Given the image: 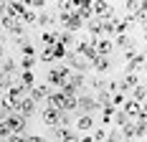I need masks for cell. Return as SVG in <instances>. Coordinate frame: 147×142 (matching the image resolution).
Listing matches in <instances>:
<instances>
[{
    "label": "cell",
    "instance_id": "15",
    "mask_svg": "<svg viewBox=\"0 0 147 142\" xmlns=\"http://www.w3.org/2000/svg\"><path fill=\"white\" fill-rule=\"evenodd\" d=\"M18 48H20V53H23V58H36V46L30 41H18Z\"/></svg>",
    "mask_w": 147,
    "mask_h": 142
},
{
    "label": "cell",
    "instance_id": "40",
    "mask_svg": "<svg viewBox=\"0 0 147 142\" xmlns=\"http://www.w3.org/2000/svg\"><path fill=\"white\" fill-rule=\"evenodd\" d=\"M79 142H94V140H91V135H84V137H81Z\"/></svg>",
    "mask_w": 147,
    "mask_h": 142
},
{
    "label": "cell",
    "instance_id": "34",
    "mask_svg": "<svg viewBox=\"0 0 147 142\" xmlns=\"http://www.w3.org/2000/svg\"><path fill=\"white\" fill-rule=\"evenodd\" d=\"M91 86H94L96 91H107V81H104L102 76H99V79H94V81H91Z\"/></svg>",
    "mask_w": 147,
    "mask_h": 142
},
{
    "label": "cell",
    "instance_id": "9",
    "mask_svg": "<svg viewBox=\"0 0 147 142\" xmlns=\"http://www.w3.org/2000/svg\"><path fill=\"white\" fill-rule=\"evenodd\" d=\"M59 117H61V112H56L53 107H43L41 109V119H43L48 127H59Z\"/></svg>",
    "mask_w": 147,
    "mask_h": 142
},
{
    "label": "cell",
    "instance_id": "29",
    "mask_svg": "<svg viewBox=\"0 0 147 142\" xmlns=\"http://www.w3.org/2000/svg\"><path fill=\"white\" fill-rule=\"evenodd\" d=\"M26 8H30V10H43V8H46V0H28Z\"/></svg>",
    "mask_w": 147,
    "mask_h": 142
},
{
    "label": "cell",
    "instance_id": "27",
    "mask_svg": "<svg viewBox=\"0 0 147 142\" xmlns=\"http://www.w3.org/2000/svg\"><path fill=\"white\" fill-rule=\"evenodd\" d=\"M117 46L127 51V48H132V46H134V41L129 38V36H127V33H124V36H117Z\"/></svg>",
    "mask_w": 147,
    "mask_h": 142
},
{
    "label": "cell",
    "instance_id": "12",
    "mask_svg": "<svg viewBox=\"0 0 147 142\" xmlns=\"http://www.w3.org/2000/svg\"><path fill=\"white\" fill-rule=\"evenodd\" d=\"M36 107H38V104H36V101H30L28 97H26V99H23V101H20V104H18V109H15V112L20 114V117H23V119H28L30 114L36 112Z\"/></svg>",
    "mask_w": 147,
    "mask_h": 142
},
{
    "label": "cell",
    "instance_id": "3",
    "mask_svg": "<svg viewBox=\"0 0 147 142\" xmlns=\"http://www.w3.org/2000/svg\"><path fill=\"white\" fill-rule=\"evenodd\" d=\"M137 84H142V74H124V79L119 81V91H122L124 97H129V91H132Z\"/></svg>",
    "mask_w": 147,
    "mask_h": 142
},
{
    "label": "cell",
    "instance_id": "19",
    "mask_svg": "<svg viewBox=\"0 0 147 142\" xmlns=\"http://www.w3.org/2000/svg\"><path fill=\"white\" fill-rule=\"evenodd\" d=\"M89 41H96V38H102V26H99V20H89Z\"/></svg>",
    "mask_w": 147,
    "mask_h": 142
},
{
    "label": "cell",
    "instance_id": "2",
    "mask_svg": "<svg viewBox=\"0 0 147 142\" xmlns=\"http://www.w3.org/2000/svg\"><path fill=\"white\" fill-rule=\"evenodd\" d=\"M76 109H79L81 114H94L99 107H96L94 97H89V94H79V97H76Z\"/></svg>",
    "mask_w": 147,
    "mask_h": 142
},
{
    "label": "cell",
    "instance_id": "10",
    "mask_svg": "<svg viewBox=\"0 0 147 142\" xmlns=\"http://www.w3.org/2000/svg\"><path fill=\"white\" fill-rule=\"evenodd\" d=\"M76 15L86 23V20H91L94 18V13H91V3L89 0H76Z\"/></svg>",
    "mask_w": 147,
    "mask_h": 142
},
{
    "label": "cell",
    "instance_id": "32",
    "mask_svg": "<svg viewBox=\"0 0 147 142\" xmlns=\"http://www.w3.org/2000/svg\"><path fill=\"white\" fill-rule=\"evenodd\" d=\"M33 66H36V58H23L20 61V69L23 71H33Z\"/></svg>",
    "mask_w": 147,
    "mask_h": 142
},
{
    "label": "cell",
    "instance_id": "13",
    "mask_svg": "<svg viewBox=\"0 0 147 142\" xmlns=\"http://www.w3.org/2000/svg\"><path fill=\"white\" fill-rule=\"evenodd\" d=\"M46 99H48L46 107H53L56 112H61V109H63V99H66V97H63L61 91H48V97H46Z\"/></svg>",
    "mask_w": 147,
    "mask_h": 142
},
{
    "label": "cell",
    "instance_id": "8",
    "mask_svg": "<svg viewBox=\"0 0 147 142\" xmlns=\"http://www.w3.org/2000/svg\"><path fill=\"white\" fill-rule=\"evenodd\" d=\"M48 91H51V89H48V84H33V86L28 89V99L38 104V101H43L46 97H48Z\"/></svg>",
    "mask_w": 147,
    "mask_h": 142
},
{
    "label": "cell",
    "instance_id": "21",
    "mask_svg": "<svg viewBox=\"0 0 147 142\" xmlns=\"http://www.w3.org/2000/svg\"><path fill=\"white\" fill-rule=\"evenodd\" d=\"M132 101H137V104H145V84H137L132 89Z\"/></svg>",
    "mask_w": 147,
    "mask_h": 142
},
{
    "label": "cell",
    "instance_id": "42",
    "mask_svg": "<svg viewBox=\"0 0 147 142\" xmlns=\"http://www.w3.org/2000/svg\"><path fill=\"white\" fill-rule=\"evenodd\" d=\"M127 142H137V140H127Z\"/></svg>",
    "mask_w": 147,
    "mask_h": 142
},
{
    "label": "cell",
    "instance_id": "7",
    "mask_svg": "<svg viewBox=\"0 0 147 142\" xmlns=\"http://www.w3.org/2000/svg\"><path fill=\"white\" fill-rule=\"evenodd\" d=\"M122 107H124L122 112H124V117H127L129 122H132V119H137L140 114L145 112V107H142V104H137V101H132V99H124V104H122Z\"/></svg>",
    "mask_w": 147,
    "mask_h": 142
},
{
    "label": "cell",
    "instance_id": "11",
    "mask_svg": "<svg viewBox=\"0 0 147 142\" xmlns=\"http://www.w3.org/2000/svg\"><path fill=\"white\" fill-rule=\"evenodd\" d=\"M15 71H18V64H15L10 56L5 58V61H0V74H3L5 79H15Z\"/></svg>",
    "mask_w": 147,
    "mask_h": 142
},
{
    "label": "cell",
    "instance_id": "41",
    "mask_svg": "<svg viewBox=\"0 0 147 142\" xmlns=\"http://www.w3.org/2000/svg\"><path fill=\"white\" fill-rule=\"evenodd\" d=\"M3 53H5V46H3V41H0V61H3Z\"/></svg>",
    "mask_w": 147,
    "mask_h": 142
},
{
    "label": "cell",
    "instance_id": "17",
    "mask_svg": "<svg viewBox=\"0 0 147 142\" xmlns=\"http://www.w3.org/2000/svg\"><path fill=\"white\" fill-rule=\"evenodd\" d=\"M76 127L81 129V132H89V129L94 127V117H91V114H81L79 122H76Z\"/></svg>",
    "mask_w": 147,
    "mask_h": 142
},
{
    "label": "cell",
    "instance_id": "36",
    "mask_svg": "<svg viewBox=\"0 0 147 142\" xmlns=\"http://www.w3.org/2000/svg\"><path fill=\"white\" fill-rule=\"evenodd\" d=\"M8 137H10V129L5 122H0V140H8Z\"/></svg>",
    "mask_w": 147,
    "mask_h": 142
},
{
    "label": "cell",
    "instance_id": "5",
    "mask_svg": "<svg viewBox=\"0 0 147 142\" xmlns=\"http://www.w3.org/2000/svg\"><path fill=\"white\" fill-rule=\"evenodd\" d=\"M61 26H63V33H76V30L84 26V20H81L76 13H71V15H61Z\"/></svg>",
    "mask_w": 147,
    "mask_h": 142
},
{
    "label": "cell",
    "instance_id": "33",
    "mask_svg": "<svg viewBox=\"0 0 147 142\" xmlns=\"http://www.w3.org/2000/svg\"><path fill=\"white\" fill-rule=\"evenodd\" d=\"M112 119H114V122H117L119 127H124V124H127V122H129V119H127V117H124V112H114V117H112Z\"/></svg>",
    "mask_w": 147,
    "mask_h": 142
},
{
    "label": "cell",
    "instance_id": "30",
    "mask_svg": "<svg viewBox=\"0 0 147 142\" xmlns=\"http://www.w3.org/2000/svg\"><path fill=\"white\" fill-rule=\"evenodd\" d=\"M142 8V0H132V3H127V15H132V13H137Z\"/></svg>",
    "mask_w": 147,
    "mask_h": 142
},
{
    "label": "cell",
    "instance_id": "23",
    "mask_svg": "<svg viewBox=\"0 0 147 142\" xmlns=\"http://www.w3.org/2000/svg\"><path fill=\"white\" fill-rule=\"evenodd\" d=\"M8 33H10V36H18V38H20V36L26 33V26H23L20 20H15V23H10V28H8Z\"/></svg>",
    "mask_w": 147,
    "mask_h": 142
},
{
    "label": "cell",
    "instance_id": "1",
    "mask_svg": "<svg viewBox=\"0 0 147 142\" xmlns=\"http://www.w3.org/2000/svg\"><path fill=\"white\" fill-rule=\"evenodd\" d=\"M5 124H8V129H10V135H26V124H28V119H23L18 112L8 114L5 119H3Z\"/></svg>",
    "mask_w": 147,
    "mask_h": 142
},
{
    "label": "cell",
    "instance_id": "14",
    "mask_svg": "<svg viewBox=\"0 0 147 142\" xmlns=\"http://www.w3.org/2000/svg\"><path fill=\"white\" fill-rule=\"evenodd\" d=\"M109 66H112V61H109L107 56H96L94 61H91V69L96 71V74H107V71H109Z\"/></svg>",
    "mask_w": 147,
    "mask_h": 142
},
{
    "label": "cell",
    "instance_id": "31",
    "mask_svg": "<svg viewBox=\"0 0 147 142\" xmlns=\"http://www.w3.org/2000/svg\"><path fill=\"white\" fill-rule=\"evenodd\" d=\"M104 142H122V135H119V129H112V132L104 137Z\"/></svg>",
    "mask_w": 147,
    "mask_h": 142
},
{
    "label": "cell",
    "instance_id": "28",
    "mask_svg": "<svg viewBox=\"0 0 147 142\" xmlns=\"http://www.w3.org/2000/svg\"><path fill=\"white\" fill-rule=\"evenodd\" d=\"M51 56H53V61H59V58H63V56H66V48H63V46H59V43H56V46H53V48H51Z\"/></svg>",
    "mask_w": 147,
    "mask_h": 142
},
{
    "label": "cell",
    "instance_id": "26",
    "mask_svg": "<svg viewBox=\"0 0 147 142\" xmlns=\"http://www.w3.org/2000/svg\"><path fill=\"white\" fill-rule=\"evenodd\" d=\"M124 140H134V122H127L124 127H122V132H119Z\"/></svg>",
    "mask_w": 147,
    "mask_h": 142
},
{
    "label": "cell",
    "instance_id": "35",
    "mask_svg": "<svg viewBox=\"0 0 147 142\" xmlns=\"http://www.w3.org/2000/svg\"><path fill=\"white\" fill-rule=\"evenodd\" d=\"M104 137H107L104 129H94V135H91V140H94V142H104Z\"/></svg>",
    "mask_w": 147,
    "mask_h": 142
},
{
    "label": "cell",
    "instance_id": "22",
    "mask_svg": "<svg viewBox=\"0 0 147 142\" xmlns=\"http://www.w3.org/2000/svg\"><path fill=\"white\" fill-rule=\"evenodd\" d=\"M41 41H43V46H56V41H59V33H53V30H43Z\"/></svg>",
    "mask_w": 147,
    "mask_h": 142
},
{
    "label": "cell",
    "instance_id": "37",
    "mask_svg": "<svg viewBox=\"0 0 147 142\" xmlns=\"http://www.w3.org/2000/svg\"><path fill=\"white\" fill-rule=\"evenodd\" d=\"M8 142H26V135H10Z\"/></svg>",
    "mask_w": 147,
    "mask_h": 142
},
{
    "label": "cell",
    "instance_id": "4",
    "mask_svg": "<svg viewBox=\"0 0 147 142\" xmlns=\"http://www.w3.org/2000/svg\"><path fill=\"white\" fill-rule=\"evenodd\" d=\"M94 43V51H96V56H112V51H114V41L112 38H107V36H102V38H96V41H91Z\"/></svg>",
    "mask_w": 147,
    "mask_h": 142
},
{
    "label": "cell",
    "instance_id": "38",
    "mask_svg": "<svg viewBox=\"0 0 147 142\" xmlns=\"http://www.w3.org/2000/svg\"><path fill=\"white\" fill-rule=\"evenodd\" d=\"M26 142H46V140H43V137H38V135H28Z\"/></svg>",
    "mask_w": 147,
    "mask_h": 142
},
{
    "label": "cell",
    "instance_id": "16",
    "mask_svg": "<svg viewBox=\"0 0 147 142\" xmlns=\"http://www.w3.org/2000/svg\"><path fill=\"white\" fill-rule=\"evenodd\" d=\"M18 84H20L26 91H28L30 86L36 84V76H33V71H20V76H18Z\"/></svg>",
    "mask_w": 147,
    "mask_h": 142
},
{
    "label": "cell",
    "instance_id": "24",
    "mask_svg": "<svg viewBox=\"0 0 147 142\" xmlns=\"http://www.w3.org/2000/svg\"><path fill=\"white\" fill-rule=\"evenodd\" d=\"M36 23H38V26H43V28H48V26L53 23V15H51V13H38Z\"/></svg>",
    "mask_w": 147,
    "mask_h": 142
},
{
    "label": "cell",
    "instance_id": "20",
    "mask_svg": "<svg viewBox=\"0 0 147 142\" xmlns=\"http://www.w3.org/2000/svg\"><path fill=\"white\" fill-rule=\"evenodd\" d=\"M59 46H63V48H66V51H69V46H74V43H76V38H74V33H59Z\"/></svg>",
    "mask_w": 147,
    "mask_h": 142
},
{
    "label": "cell",
    "instance_id": "25",
    "mask_svg": "<svg viewBox=\"0 0 147 142\" xmlns=\"http://www.w3.org/2000/svg\"><path fill=\"white\" fill-rule=\"evenodd\" d=\"M114 112H117V109H114L112 104H109V107H102V122H104V124H109V122H112Z\"/></svg>",
    "mask_w": 147,
    "mask_h": 142
},
{
    "label": "cell",
    "instance_id": "6",
    "mask_svg": "<svg viewBox=\"0 0 147 142\" xmlns=\"http://www.w3.org/2000/svg\"><path fill=\"white\" fill-rule=\"evenodd\" d=\"M91 13L102 15V18H114V8H112V3H107V0H96V3H91Z\"/></svg>",
    "mask_w": 147,
    "mask_h": 142
},
{
    "label": "cell",
    "instance_id": "18",
    "mask_svg": "<svg viewBox=\"0 0 147 142\" xmlns=\"http://www.w3.org/2000/svg\"><path fill=\"white\" fill-rule=\"evenodd\" d=\"M36 18H38V13H36V10H30V8H26V10H23V15H20L18 20L28 28V23H36Z\"/></svg>",
    "mask_w": 147,
    "mask_h": 142
},
{
    "label": "cell",
    "instance_id": "39",
    "mask_svg": "<svg viewBox=\"0 0 147 142\" xmlns=\"http://www.w3.org/2000/svg\"><path fill=\"white\" fill-rule=\"evenodd\" d=\"M5 8H8V3H3V0H0V15H5Z\"/></svg>",
    "mask_w": 147,
    "mask_h": 142
}]
</instances>
